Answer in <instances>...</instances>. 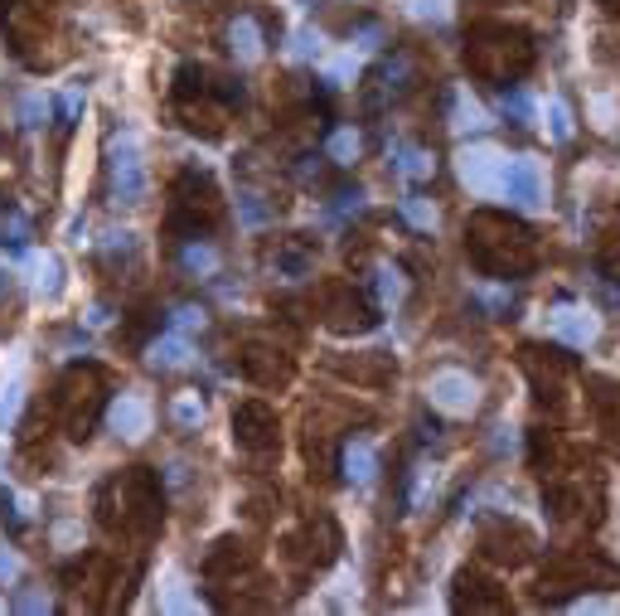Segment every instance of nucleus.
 <instances>
[{"instance_id":"obj_29","label":"nucleus","mask_w":620,"mask_h":616,"mask_svg":"<svg viewBox=\"0 0 620 616\" xmlns=\"http://www.w3.org/2000/svg\"><path fill=\"white\" fill-rule=\"evenodd\" d=\"M0 607H5V602H0Z\"/></svg>"},{"instance_id":"obj_2","label":"nucleus","mask_w":620,"mask_h":616,"mask_svg":"<svg viewBox=\"0 0 620 616\" xmlns=\"http://www.w3.org/2000/svg\"><path fill=\"white\" fill-rule=\"evenodd\" d=\"M504 199L524 214H538L548 204V180H543V165L533 156H514L509 161V175H504Z\"/></svg>"},{"instance_id":"obj_9","label":"nucleus","mask_w":620,"mask_h":616,"mask_svg":"<svg viewBox=\"0 0 620 616\" xmlns=\"http://www.w3.org/2000/svg\"><path fill=\"white\" fill-rule=\"evenodd\" d=\"M344 476L359 481V486H369L373 476H378V456H373L369 442H349L344 447Z\"/></svg>"},{"instance_id":"obj_25","label":"nucleus","mask_w":620,"mask_h":616,"mask_svg":"<svg viewBox=\"0 0 620 616\" xmlns=\"http://www.w3.org/2000/svg\"><path fill=\"white\" fill-rule=\"evenodd\" d=\"M20 578V558L15 553H0V583H15Z\"/></svg>"},{"instance_id":"obj_23","label":"nucleus","mask_w":620,"mask_h":616,"mask_svg":"<svg viewBox=\"0 0 620 616\" xmlns=\"http://www.w3.org/2000/svg\"><path fill=\"white\" fill-rule=\"evenodd\" d=\"M310 54H320V34L301 30L296 34V44H291V59H310Z\"/></svg>"},{"instance_id":"obj_1","label":"nucleus","mask_w":620,"mask_h":616,"mask_svg":"<svg viewBox=\"0 0 620 616\" xmlns=\"http://www.w3.org/2000/svg\"><path fill=\"white\" fill-rule=\"evenodd\" d=\"M456 175H461V185L470 195L499 199L504 195V175H509V156H504L499 146H490V141L465 146L461 156H456Z\"/></svg>"},{"instance_id":"obj_22","label":"nucleus","mask_w":620,"mask_h":616,"mask_svg":"<svg viewBox=\"0 0 620 616\" xmlns=\"http://www.w3.org/2000/svg\"><path fill=\"white\" fill-rule=\"evenodd\" d=\"M378 277H383V282H378V292H383V301H403V272H393V267H383Z\"/></svg>"},{"instance_id":"obj_3","label":"nucleus","mask_w":620,"mask_h":616,"mask_svg":"<svg viewBox=\"0 0 620 616\" xmlns=\"http://www.w3.org/2000/svg\"><path fill=\"white\" fill-rule=\"evenodd\" d=\"M427 398H432V408H441V413L465 418V413L480 408V384L465 369H441V374H432V384H427Z\"/></svg>"},{"instance_id":"obj_4","label":"nucleus","mask_w":620,"mask_h":616,"mask_svg":"<svg viewBox=\"0 0 620 616\" xmlns=\"http://www.w3.org/2000/svg\"><path fill=\"white\" fill-rule=\"evenodd\" d=\"M112 180H117V199H122V204H141V199H146V161H141V141H136V136H122V141H117Z\"/></svg>"},{"instance_id":"obj_7","label":"nucleus","mask_w":620,"mask_h":616,"mask_svg":"<svg viewBox=\"0 0 620 616\" xmlns=\"http://www.w3.org/2000/svg\"><path fill=\"white\" fill-rule=\"evenodd\" d=\"M25 287L34 296H44V301H54L63 292V267L54 253H44V248H34L30 258H25Z\"/></svg>"},{"instance_id":"obj_16","label":"nucleus","mask_w":620,"mask_h":616,"mask_svg":"<svg viewBox=\"0 0 620 616\" xmlns=\"http://www.w3.org/2000/svg\"><path fill=\"white\" fill-rule=\"evenodd\" d=\"M170 413H175L180 427H199V422H204V398H199V393H180Z\"/></svg>"},{"instance_id":"obj_11","label":"nucleus","mask_w":620,"mask_h":616,"mask_svg":"<svg viewBox=\"0 0 620 616\" xmlns=\"http://www.w3.org/2000/svg\"><path fill=\"white\" fill-rule=\"evenodd\" d=\"M228 39H233V54H238V64H257V59H262V30H257L252 20H233Z\"/></svg>"},{"instance_id":"obj_20","label":"nucleus","mask_w":620,"mask_h":616,"mask_svg":"<svg viewBox=\"0 0 620 616\" xmlns=\"http://www.w3.org/2000/svg\"><path fill=\"white\" fill-rule=\"evenodd\" d=\"M185 267H189V272H218V253H214V248L189 243V248H185Z\"/></svg>"},{"instance_id":"obj_8","label":"nucleus","mask_w":620,"mask_h":616,"mask_svg":"<svg viewBox=\"0 0 620 616\" xmlns=\"http://www.w3.org/2000/svg\"><path fill=\"white\" fill-rule=\"evenodd\" d=\"M20 403H25V374H20V359H15L10 374L0 379V432L20 418Z\"/></svg>"},{"instance_id":"obj_24","label":"nucleus","mask_w":620,"mask_h":616,"mask_svg":"<svg viewBox=\"0 0 620 616\" xmlns=\"http://www.w3.org/2000/svg\"><path fill=\"white\" fill-rule=\"evenodd\" d=\"M78 539H83V524H59V529H54V544H59V549H73Z\"/></svg>"},{"instance_id":"obj_18","label":"nucleus","mask_w":620,"mask_h":616,"mask_svg":"<svg viewBox=\"0 0 620 616\" xmlns=\"http://www.w3.org/2000/svg\"><path fill=\"white\" fill-rule=\"evenodd\" d=\"M398 170H403L407 180H427L436 170V161L427 156V151H403V161H398Z\"/></svg>"},{"instance_id":"obj_17","label":"nucleus","mask_w":620,"mask_h":616,"mask_svg":"<svg viewBox=\"0 0 620 616\" xmlns=\"http://www.w3.org/2000/svg\"><path fill=\"white\" fill-rule=\"evenodd\" d=\"M185 587H189L185 578H170V592L160 597V612H194V607H199V597H189Z\"/></svg>"},{"instance_id":"obj_10","label":"nucleus","mask_w":620,"mask_h":616,"mask_svg":"<svg viewBox=\"0 0 620 616\" xmlns=\"http://www.w3.org/2000/svg\"><path fill=\"white\" fill-rule=\"evenodd\" d=\"M485 127H490V112L461 88L456 102H451V131H485Z\"/></svg>"},{"instance_id":"obj_26","label":"nucleus","mask_w":620,"mask_h":616,"mask_svg":"<svg viewBox=\"0 0 620 616\" xmlns=\"http://www.w3.org/2000/svg\"><path fill=\"white\" fill-rule=\"evenodd\" d=\"M39 112H49V107H44L39 93H30V98H25V122H39Z\"/></svg>"},{"instance_id":"obj_15","label":"nucleus","mask_w":620,"mask_h":616,"mask_svg":"<svg viewBox=\"0 0 620 616\" xmlns=\"http://www.w3.org/2000/svg\"><path fill=\"white\" fill-rule=\"evenodd\" d=\"M403 214H407V224L427 228V233H432V228H436V204H432V199L407 195V199H403Z\"/></svg>"},{"instance_id":"obj_12","label":"nucleus","mask_w":620,"mask_h":616,"mask_svg":"<svg viewBox=\"0 0 620 616\" xmlns=\"http://www.w3.org/2000/svg\"><path fill=\"white\" fill-rule=\"evenodd\" d=\"M155 369H185L189 364V340L185 335H165V340H155L151 355H146Z\"/></svg>"},{"instance_id":"obj_13","label":"nucleus","mask_w":620,"mask_h":616,"mask_svg":"<svg viewBox=\"0 0 620 616\" xmlns=\"http://www.w3.org/2000/svg\"><path fill=\"white\" fill-rule=\"evenodd\" d=\"M359 151H364V141H359V131H354V127H344V131L330 136V161L349 165V161H359Z\"/></svg>"},{"instance_id":"obj_19","label":"nucleus","mask_w":620,"mask_h":616,"mask_svg":"<svg viewBox=\"0 0 620 616\" xmlns=\"http://www.w3.org/2000/svg\"><path fill=\"white\" fill-rule=\"evenodd\" d=\"M548 131H553V136H558V141H567V136H572V112H567V102H548Z\"/></svg>"},{"instance_id":"obj_5","label":"nucleus","mask_w":620,"mask_h":616,"mask_svg":"<svg viewBox=\"0 0 620 616\" xmlns=\"http://www.w3.org/2000/svg\"><path fill=\"white\" fill-rule=\"evenodd\" d=\"M107 422H112V432H117L122 442H141V437L151 432V403H146L141 393H122V398L112 403Z\"/></svg>"},{"instance_id":"obj_6","label":"nucleus","mask_w":620,"mask_h":616,"mask_svg":"<svg viewBox=\"0 0 620 616\" xmlns=\"http://www.w3.org/2000/svg\"><path fill=\"white\" fill-rule=\"evenodd\" d=\"M553 335L567 340L572 350H587L591 340L601 335V321L591 316L587 306H558V311H553Z\"/></svg>"},{"instance_id":"obj_21","label":"nucleus","mask_w":620,"mask_h":616,"mask_svg":"<svg viewBox=\"0 0 620 616\" xmlns=\"http://www.w3.org/2000/svg\"><path fill=\"white\" fill-rule=\"evenodd\" d=\"M354 73H359V59H354V54H344V59H330V64H325V83H335V88H340V83H349Z\"/></svg>"},{"instance_id":"obj_14","label":"nucleus","mask_w":620,"mask_h":616,"mask_svg":"<svg viewBox=\"0 0 620 616\" xmlns=\"http://www.w3.org/2000/svg\"><path fill=\"white\" fill-rule=\"evenodd\" d=\"M407 10H412V20H422V25H446V20H451V0H407Z\"/></svg>"},{"instance_id":"obj_28","label":"nucleus","mask_w":620,"mask_h":616,"mask_svg":"<svg viewBox=\"0 0 620 616\" xmlns=\"http://www.w3.org/2000/svg\"><path fill=\"white\" fill-rule=\"evenodd\" d=\"M180 325H204V311H194V306H185V311H180Z\"/></svg>"},{"instance_id":"obj_27","label":"nucleus","mask_w":620,"mask_h":616,"mask_svg":"<svg viewBox=\"0 0 620 616\" xmlns=\"http://www.w3.org/2000/svg\"><path fill=\"white\" fill-rule=\"evenodd\" d=\"M591 112H596V127H611V117H616V107H611V102H606V98L596 102Z\"/></svg>"}]
</instances>
